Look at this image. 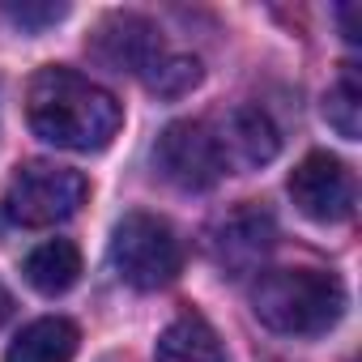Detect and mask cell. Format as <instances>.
Returning a JSON list of instances; mask_svg holds the SVG:
<instances>
[{"label":"cell","instance_id":"6da1fadb","mask_svg":"<svg viewBox=\"0 0 362 362\" xmlns=\"http://www.w3.org/2000/svg\"><path fill=\"white\" fill-rule=\"evenodd\" d=\"M26 119L39 141L69 149V153H98L115 141L124 124V107L111 90L81 77L77 69L47 64L30 77L26 90Z\"/></svg>","mask_w":362,"mask_h":362},{"label":"cell","instance_id":"7a4b0ae2","mask_svg":"<svg viewBox=\"0 0 362 362\" xmlns=\"http://www.w3.org/2000/svg\"><path fill=\"white\" fill-rule=\"evenodd\" d=\"M252 311L281 337H320L345 315V286L328 269H269L252 281Z\"/></svg>","mask_w":362,"mask_h":362},{"label":"cell","instance_id":"3957f363","mask_svg":"<svg viewBox=\"0 0 362 362\" xmlns=\"http://www.w3.org/2000/svg\"><path fill=\"white\" fill-rule=\"evenodd\" d=\"M111 269L132 290H162L184 273V243L153 214H124L111 235Z\"/></svg>","mask_w":362,"mask_h":362},{"label":"cell","instance_id":"277c9868","mask_svg":"<svg viewBox=\"0 0 362 362\" xmlns=\"http://www.w3.org/2000/svg\"><path fill=\"white\" fill-rule=\"evenodd\" d=\"M90 197L86 175L60 162H22L9 179V192H5V214L18 226L43 230V226H60L69 222Z\"/></svg>","mask_w":362,"mask_h":362},{"label":"cell","instance_id":"5b68a950","mask_svg":"<svg viewBox=\"0 0 362 362\" xmlns=\"http://www.w3.org/2000/svg\"><path fill=\"white\" fill-rule=\"evenodd\" d=\"M153 166L179 192H209L226 175L218 141H214V128L205 119H175V124H166L158 145H153Z\"/></svg>","mask_w":362,"mask_h":362},{"label":"cell","instance_id":"8992f818","mask_svg":"<svg viewBox=\"0 0 362 362\" xmlns=\"http://www.w3.org/2000/svg\"><path fill=\"white\" fill-rule=\"evenodd\" d=\"M290 201L303 218L320 226H337L354 214V201H358L354 175L332 153H307L290 175Z\"/></svg>","mask_w":362,"mask_h":362},{"label":"cell","instance_id":"52a82bcc","mask_svg":"<svg viewBox=\"0 0 362 362\" xmlns=\"http://www.w3.org/2000/svg\"><path fill=\"white\" fill-rule=\"evenodd\" d=\"M90 56L98 60V64H107V69H115V73H132V77H149L153 69H158V60L170 52L166 47V39H162V30L149 22V18H141V13H111V18H103L98 26H94V35H90Z\"/></svg>","mask_w":362,"mask_h":362},{"label":"cell","instance_id":"ba28073f","mask_svg":"<svg viewBox=\"0 0 362 362\" xmlns=\"http://www.w3.org/2000/svg\"><path fill=\"white\" fill-rule=\"evenodd\" d=\"M214 128V141H218V153H222V166L226 170H256L264 162L277 158L281 149V132L277 124L269 119V111L260 107H235L230 115H222Z\"/></svg>","mask_w":362,"mask_h":362},{"label":"cell","instance_id":"9c48e42d","mask_svg":"<svg viewBox=\"0 0 362 362\" xmlns=\"http://www.w3.org/2000/svg\"><path fill=\"white\" fill-rule=\"evenodd\" d=\"M273 239H277L273 218H269L264 209H256V205H239V209H230V214L218 222L209 247H214L218 269H226V273L239 277V273H252V269L269 256Z\"/></svg>","mask_w":362,"mask_h":362},{"label":"cell","instance_id":"30bf717a","mask_svg":"<svg viewBox=\"0 0 362 362\" xmlns=\"http://www.w3.org/2000/svg\"><path fill=\"white\" fill-rule=\"evenodd\" d=\"M77 345H81V332H77L73 320H64V315H43V320L26 324V328L13 337L5 362H73V358H77Z\"/></svg>","mask_w":362,"mask_h":362},{"label":"cell","instance_id":"8fae6325","mask_svg":"<svg viewBox=\"0 0 362 362\" xmlns=\"http://www.w3.org/2000/svg\"><path fill=\"white\" fill-rule=\"evenodd\" d=\"M153 362H226V349L214 332V324L197 311L179 315L162 328L153 345Z\"/></svg>","mask_w":362,"mask_h":362},{"label":"cell","instance_id":"7c38bea8","mask_svg":"<svg viewBox=\"0 0 362 362\" xmlns=\"http://www.w3.org/2000/svg\"><path fill=\"white\" fill-rule=\"evenodd\" d=\"M26 281L39 290V294H47V298H56V294H69L73 286H77V277H81V252H77V243H69V239H47V243H39L30 256H26Z\"/></svg>","mask_w":362,"mask_h":362},{"label":"cell","instance_id":"4fadbf2b","mask_svg":"<svg viewBox=\"0 0 362 362\" xmlns=\"http://www.w3.org/2000/svg\"><path fill=\"white\" fill-rule=\"evenodd\" d=\"M324 119L337 128V136L358 141V132H362V81H358L354 64H345L341 77L328 86V94H324Z\"/></svg>","mask_w":362,"mask_h":362},{"label":"cell","instance_id":"5bb4252c","mask_svg":"<svg viewBox=\"0 0 362 362\" xmlns=\"http://www.w3.org/2000/svg\"><path fill=\"white\" fill-rule=\"evenodd\" d=\"M192 86H201V60L184 52H166L158 69L145 77V90H153L158 98H184Z\"/></svg>","mask_w":362,"mask_h":362},{"label":"cell","instance_id":"9a60e30c","mask_svg":"<svg viewBox=\"0 0 362 362\" xmlns=\"http://www.w3.org/2000/svg\"><path fill=\"white\" fill-rule=\"evenodd\" d=\"M5 13H9L18 26H26V30H39V26H52V22H60L69 9H64V5H5Z\"/></svg>","mask_w":362,"mask_h":362},{"label":"cell","instance_id":"2e32d148","mask_svg":"<svg viewBox=\"0 0 362 362\" xmlns=\"http://www.w3.org/2000/svg\"><path fill=\"white\" fill-rule=\"evenodd\" d=\"M358 13H362L358 5H345V9H341V26H345V39H349V43L362 39V30H358Z\"/></svg>","mask_w":362,"mask_h":362},{"label":"cell","instance_id":"e0dca14e","mask_svg":"<svg viewBox=\"0 0 362 362\" xmlns=\"http://www.w3.org/2000/svg\"><path fill=\"white\" fill-rule=\"evenodd\" d=\"M9 311H13V294H9L5 286H0V324L9 320Z\"/></svg>","mask_w":362,"mask_h":362}]
</instances>
